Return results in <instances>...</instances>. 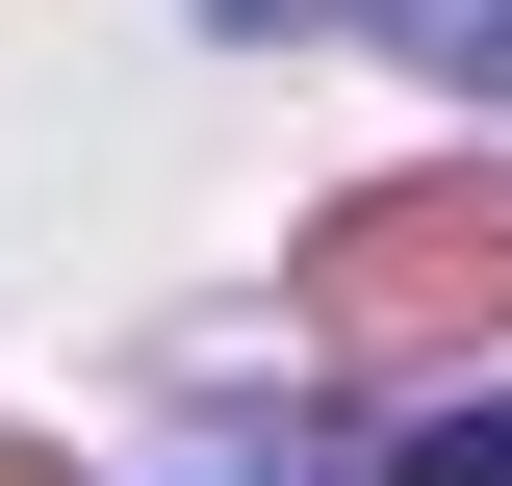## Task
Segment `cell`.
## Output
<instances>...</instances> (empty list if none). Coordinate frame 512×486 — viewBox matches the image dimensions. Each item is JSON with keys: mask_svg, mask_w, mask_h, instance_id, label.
Returning <instances> with one entry per match:
<instances>
[{"mask_svg": "<svg viewBox=\"0 0 512 486\" xmlns=\"http://www.w3.org/2000/svg\"><path fill=\"white\" fill-rule=\"evenodd\" d=\"M512 307V180H359L308 231V333L333 359H461Z\"/></svg>", "mask_w": 512, "mask_h": 486, "instance_id": "6da1fadb", "label": "cell"}, {"mask_svg": "<svg viewBox=\"0 0 512 486\" xmlns=\"http://www.w3.org/2000/svg\"><path fill=\"white\" fill-rule=\"evenodd\" d=\"M231 26H384L410 77H512V0H231Z\"/></svg>", "mask_w": 512, "mask_h": 486, "instance_id": "7a4b0ae2", "label": "cell"}, {"mask_svg": "<svg viewBox=\"0 0 512 486\" xmlns=\"http://www.w3.org/2000/svg\"><path fill=\"white\" fill-rule=\"evenodd\" d=\"M384 486H512V384H487V410H436V435H410Z\"/></svg>", "mask_w": 512, "mask_h": 486, "instance_id": "3957f363", "label": "cell"}, {"mask_svg": "<svg viewBox=\"0 0 512 486\" xmlns=\"http://www.w3.org/2000/svg\"><path fill=\"white\" fill-rule=\"evenodd\" d=\"M0 486H77V461H26V435H0Z\"/></svg>", "mask_w": 512, "mask_h": 486, "instance_id": "277c9868", "label": "cell"}]
</instances>
